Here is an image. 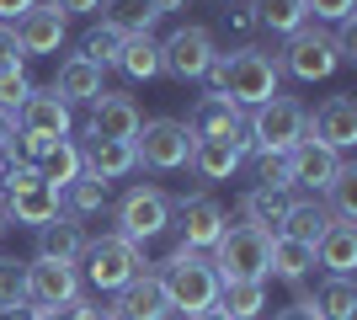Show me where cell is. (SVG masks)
Here are the masks:
<instances>
[{"mask_svg": "<svg viewBox=\"0 0 357 320\" xmlns=\"http://www.w3.org/2000/svg\"><path fill=\"white\" fill-rule=\"evenodd\" d=\"M347 160L326 144H314V139H298L294 150H288V187H314V192H326L331 176L342 171Z\"/></svg>", "mask_w": 357, "mask_h": 320, "instance_id": "16", "label": "cell"}, {"mask_svg": "<svg viewBox=\"0 0 357 320\" xmlns=\"http://www.w3.org/2000/svg\"><path fill=\"white\" fill-rule=\"evenodd\" d=\"M6 70H22V48H16V32L0 27V75Z\"/></svg>", "mask_w": 357, "mask_h": 320, "instance_id": "42", "label": "cell"}, {"mask_svg": "<svg viewBox=\"0 0 357 320\" xmlns=\"http://www.w3.org/2000/svg\"><path fill=\"white\" fill-rule=\"evenodd\" d=\"M0 235H6V213H0Z\"/></svg>", "mask_w": 357, "mask_h": 320, "instance_id": "51", "label": "cell"}, {"mask_svg": "<svg viewBox=\"0 0 357 320\" xmlns=\"http://www.w3.org/2000/svg\"><path fill=\"white\" fill-rule=\"evenodd\" d=\"M48 91L59 96L64 107H75V102H96V96H102V70H96L91 59H80V54H75V59L59 64V75H54V86H48Z\"/></svg>", "mask_w": 357, "mask_h": 320, "instance_id": "22", "label": "cell"}, {"mask_svg": "<svg viewBox=\"0 0 357 320\" xmlns=\"http://www.w3.org/2000/svg\"><path fill=\"white\" fill-rule=\"evenodd\" d=\"M27 91H32V80L22 75V70H6V75H0V112L16 118V107L27 102Z\"/></svg>", "mask_w": 357, "mask_h": 320, "instance_id": "39", "label": "cell"}, {"mask_svg": "<svg viewBox=\"0 0 357 320\" xmlns=\"http://www.w3.org/2000/svg\"><path fill=\"white\" fill-rule=\"evenodd\" d=\"M213 310H224L229 320H256L267 310V283H224Z\"/></svg>", "mask_w": 357, "mask_h": 320, "instance_id": "32", "label": "cell"}, {"mask_svg": "<svg viewBox=\"0 0 357 320\" xmlns=\"http://www.w3.org/2000/svg\"><path fill=\"white\" fill-rule=\"evenodd\" d=\"M48 6H54V11H59L64 22H70V16H80V11H96L102 0H48Z\"/></svg>", "mask_w": 357, "mask_h": 320, "instance_id": "46", "label": "cell"}, {"mask_svg": "<svg viewBox=\"0 0 357 320\" xmlns=\"http://www.w3.org/2000/svg\"><path fill=\"white\" fill-rule=\"evenodd\" d=\"M160 320H176V315H160Z\"/></svg>", "mask_w": 357, "mask_h": 320, "instance_id": "52", "label": "cell"}, {"mask_svg": "<svg viewBox=\"0 0 357 320\" xmlns=\"http://www.w3.org/2000/svg\"><path fill=\"white\" fill-rule=\"evenodd\" d=\"M165 224H171V198H165L160 187H128L118 203V235L123 241H155V235H165Z\"/></svg>", "mask_w": 357, "mask_h": 320, "instance_id": "8", "label": "cell"}, {"mask_svg": "<svg viewBox=\"0 0 357 320\" xmlns=\"http://www.w3.org/2000/svg\"><path fill=\"white\" fill-rule=\"evenodd\" d=\"M155 277H160L165 305L187 310V315L213 310V305H219V289H224L219 273H213V261H208V251H192V245H181V241H176V251L165 257V267Z\"/></svg>", "mask_w": 357, "mask_h": 320, "instance_id": "2", "label": "cell"}, {"mask_svg": "<svg viewBox=\"0 0 357 320\" xmlns=\"http://www.w3.org/2000/svg\"><path fill=\"white\" fill-rule=\"evenodd\" d=\"M123 43H128V38H118L112 27H91L86 38H80V59H91L96 70H107V64H118Z\"/></svg>", "mask_w": 357, "mask_h": 320, "instance_id": "36", "label": "cell"}, {"mask_svg": "<svg viewBox=\"0 0 357 320\" xmlns=\"http://www.w3.org/2000/svg\"><path fill=\"white\" fill-rule=\"evenodd\" d=\"M16 48H22V59L27 54H59V43H64V16L48 6V0H38L22 22H16Z\"/></svg>", "mask_w": 357, "mask_h": 320, "instance_id": "18", "label": "cell"}, {"mask_svg": "<svg viewBox=\"0 0 357 320\" xmlns=\"http://www.w3.org/2000/svg\"><path fill=\"white\" fill-rule=\"evenodd\" d=\"M288 203H294V192H283V187H251L240 198V219L251 229H261V235H283Z\"/></svg>", "mask_w": 357, "mask_h": 320, "instance_id": "20", "label": "cell"}, {"mask_svg": "<svg viewBox=\"0 0 357 320\" xmlns=\"http://www.w3.org/2000/svg\"><path fill=\"white\" fill-rule=\"evenodd\" d=\"M187 128L192 139H245V112H240L229 96H197L192 112H187Z\"/></svg>", "mask_w": 357, "mask_h": 320, "instance_id": "15", "label": "cell"}, {"mask_svg": "<svg viewBox=\"0 0 357 320\" xmlns=\"http://www.w3.org/2000/svg\"><path fill=\"white\" fill-rule=\"evenodd\" d=\"M304 139L326 144V150H352L357 144V102L352 96H326L314 107V118H304Z\"/></svg>", "mask_w": 357, "mask_h": 320, "instance_id": "12", "label": "cell"}, {"mask_svg": "<svg viewBox=\"0 0 357 320\" xmlns=\"http://www.w3.org/2000/svg\"><path fill=\"white\" fill-rule=\"evenodd\" d=\"M331 224H336V219L326 213V203H320V198H294V203H288V219H283V235H288V241L314 245Z\"/></svg>", "mask_w": 357, "mask_h": 320, "instance_id": "28", "label": "cell"}, {"mask_svg": "<svg viewBox=\"0 0 357 320\" xmlns=\"http://www.w3.org/2000/svg\"><path fill=\"white\" fill-rule=\"evenodd\" d=\"M96 310L86 299H70V305H54V310H38V320H91Z\"/></svg>", "mask_w": 357, "mask_h": 320, "instance_id": "41", "label": "cell"}, {"mask_svg": "<svg viewBox=\"0 0 357 320\" xmlns=\"http://www.w3.org/2000/svg\"><path fill=\"white\" fill-rule=\"evenodd\" d=\"M310 267H314V245L288 241V235H272V245H267V273H278L283 283H304Z\"/></svg>", "mask_w": 357, "mask_h": 320, "instance_id": "27", "label": "cell"}, {"mask_svg": "<svg viewBox=\"0 0 357 320\" xmlns=\"http://www.w3.org/2000/svg\"><path fill=\"white\" fill-rule=\"evenodd\" d=\"M213 32L208 27H176L171 38L160 43V75H171V80H203V70L213 64Z\"/></svg>", "mask_w": 357, "mask_h": 320, "instance_id": "9", "label": "cell"}, {"mask_svg": "<svg viewBox=\"0 0 357 320\" xmlns=\"http://www.w3.org/2000/svg\"><path fill=\"white\" fill-rule=\"evenodd\" d=\"M32 6H38V0H0V27H16Z\"/></svg>", "mask_w": 357, "mask_h": 320, "instance_id": "44", "label": "cell"}, {"mask_svg": "<svg viewBox=\"0 0 357 320\" xmlns=\"http://www.w3.org/2000/svg\"><path fill=\"white\" fill-rule=\"evenodd\" d=\"M240 160H245V150L235 139H197V150H192V171L203 182H229L240 171Z\"/></svg>", "mask_w": 357, "mask_h": 320, "instance_id": "24", "label": "cell"}, {"mask_svg": "<svg viewBox=\"0 0 357 320\" xmlns=\"http://www.w3.org/2000/svg\"><path fill=\"white\" fill-rule=\"evenodd\" d=\"M272 320H320V310H314L310 299H294V305H288V310H278Z\"/></svg>", "mask_w": 357, "mask_h": 320, "instance_id": "45", "label": "cell"}, {"mask_svg": "<svg viewBox=\"0 0 357 320\" xmlns=\"http://www.w3.org/2000/svg\"><path fill=\"white\" fill-rule=\"evenodd\" d=\"M203 80H208V96H229V102L245 112V107H261V102L278 96L283 70H278V59L261 54V48H235V54H213Z\"/></svg>", "mask_w": 357, "mask_h": 320, "instance_id": "1", "label": "cell"}, {"mask_svg": "<svg viewBox=\"0 0 357 320\" xmlns=\"http://www.w3.org/2000/svg\"><path fill=\"white\" fill-rule=\"evenodd\" d=\"M139 128H144V112H139L134 96L102 91L96 102H91V128H86V139H118V144H134Z\"/></svg>", "mask_w": 357, "mask_h": 320, "instance_id": "13", "label": "cell"}, {"mask_svg": "<svg viewBox=\"0 0 357 320\" xmlns=\"http://www.w3.org/2000/svg\"><path fill=\"white\" fill-rule=\"evenodd\" d=\"M149 6H155V11L165 16V11H187V6H192V0H149Z\"/></svg>", "mask_w": 357, "mask_h": 320, "instance_id": "49", "label": "cell"}, {"mask_svg": "<svg viewBox=\"0 0 357 320\" xmlns=\"http://www.w3.org/2000/svg\"><path fill=\"white\" fill-rule=\"evenodd\" d=\"M310 305L320 310V320H357V283L352 277H326Z\"/></svg>", "mask_w": 357, "mask_h": 320, "instance_id": "31", "label": "cell"}, {"mask_svg": "<svg viewBox=\"0 0 357 320\" xmlns=\"http://www.w3.org/2000/svg\"><path fill=\"white\" fill-rule=\"evenodd\" d=\"M16 134H43V139H70V107L54 91H27L16 107Z\"/></svg>", "mask_w": 357, "mask_h": 320, "instance_id": "17", "label": "cell"}, {"mask_svg": "<svg viewBox=\"0 0 357 320\" xmlns=\"http://www.w3.org/2000/svg\"><path fill=\"white\" fill-rule=\"evenodd\" d=\"M80 261H86V283H91V289H102V294H118L123 283H134V277L149 267L144 251H139L134 241H123V235H102V241H86Z\"/></svg>", "mask_w": 357, "mask_h": 320, "instance_id": "5", "label": "cell"}, {"mask_svg": "<svg viewBox=\"0 0 357 320\" xmlns=\"http://www.w3.org/2000/svg\"><path fill=\"white\" fill-rule=\"evenodd\" d=\"M0 320H38V310H32V305H16V310H0Z\"/></svg>", "mask_w": 357, "mask_h": 320, "instance_id": "48", "label": "cell"}, {"mask_svg": "<svg viewBox=\"0 0 357 320\" xmlns=\"http://www.w3.org/2000/svg\"><path fill=\"white\" fill-rule=\"evenodd\" d=\"M187 320H229L224 310H197V315H187Z\"/></svg>", "mask_w": 357, "mask_h": 320, "instance_id": "50", "label": "cell"}, {"mask_svg": "<svg viewBox=\"0 0 357 320\" xmlns=\"http://www.w3.org/2000/svg\"><path fill=\"white\" fill-rule=\"evenodd\" d=\"M352 6H357V0H304V11H310L314 27H320V22H336V27L352 22Z\"/></svg>", "mask_w": 357, "mask_h": 320, "instance_id": "40", "label": "cell"}, {"mask_svg": "<svg viewBox=\"0 0 357 320\" xmlns=\"http://www.w3.org/2000/svg\"><path fill=\"white\" fill-rule=\"evenodd\" d=\"M0 192H6V198H0V213H6V219H16V224L43 229L48 219H59V187H48L38 171H32L27 182L0 187Z\"/></svg>", "mask_w": 357, "mask_h": 320, "instance_id": "10", "label": "cell"}, {"mask_svg": "<svg viewBox=\"0 0 357 320\" xmlns=\"http://www.w3.org/2000/svg\"><path fill=\"white\" fill-rule=\"evenodd\" d=\"M304 107L298 102H288V96H272V102H261V107H251V123H245V139H240V150H278V155H288L304 139Z\"/></svg>", "mask_w": 357, "mask_h": 320, "instance_id": "4", "label": "cell"}, {"mask_svg": "<svg viewBox=\"0 0 357 320\" xmlns=\"http://www.w3.org/2000/svg\"><path fill=\"white\" fill-rule=\"evenodd\" d=\"M80 251H86V229H80V219H48L43 229H38V257L48 261H80Z\"/></svg>", "mask_w": 357, "mask_h": 320, "instance_id": "26", "label": "cell"}, {"mask_svg": "<svg viewBox=\"0 0 357 320\" xmlns=\"http://www.w3.org/2000/svg\"><path fill=\"white\" fill-rule=\"evenodd\" d=\"M267 245L272 235L251 224H224V235L213 241V273L219 283H267Z\"/></svg>", "mask_w": 357, "mask_h": 320, "instance_id": "3", "label": "cell"}, {"mask_svg": "<svg viewBox=\"0 0 357 320\" xmlns=\"http://www.w3.org/2000/svg\"><path fill=\"white\" fill-rule=\"evenodd\" d=\"M102 27H112L118 38H149V27L160 22V11L149 0H102Z\"/></svg>", "mask_w": 357, "mask_h": 320, "instance_id": "25", "label": "cell"}, {"mask_svg": "<svg viewBox=\"0 0 357 320\" xmlns=\"http://www.w3.org/2000/svg\"><path fill=\"white\" fill-rule=\"evenodd\" d=\"M192 150H197V139L192 128L181 118H149L144 128L134 134V160L149 171H181V166H192Z\"/></svg>", "mask_w": 357, "mask_h": 320, "instance_id": "6", "label": "cell"}, {"mask_svg": "<svg viewBox=\"0 0 357 320\" xmlns=\"http://www.w3.org/2000/svg\"><path fill=\"white\" fill-rule=\"evenodd\" d=\"M102 208H107V182L91 176V171H80V176L59 192V213L64 219H91V213H102Z\"/></svg>", "mask_w": 357, "mask_h": 320, "instance_id": "29", "label": "cell"}, {"mask_svg": "<svg viewBox=\"0 0 357 320\" xmlns=\"http://www.w3.org/2000/svg\"><path fill=\"white\" fill-rule=\"evenodd\" d=\"M256 182H261V187H283V192H294V187H288V155L261 150V155H256Z\"/></svg>", "mask_w": 357, "mask_h": 320, "instance_id": "38", "label": "cell"}, {"mask_svg": "<svg viewBox=\"0 0 357 320\" xmlns=\"http://www.w3.org/2000/svg\"><path fill=\"white\" fill-rule=\"evenodd\" d=\"M160 315H171V305H165L160 277H155V273H139L134 283H123V289H118L112 320H160Z\"/></svg>", "mask_w": 357, "mask_h": 320, "instance_id": "19", "label": "cell"}, {"mask_svg": "<svg viewBox=\"0 0 357 320\" xmlns=\"http://www.w3.org/2000/svg\"><path fill=\"white\" fill-rule=\"evenodd\" d=\"M16 305H27V261L0 257V310H16Z\"/></svg>", "mask_w": 357, "mask_h": 320, "instance_id": "37", "label": "cell"}, {"mask_svg": "<svg viewBox=\"0 0 357 320\" xmlns=\"http://www.w3.org/2000/svg\"><path fill=\"white\" fill-rule=\"evenodd\" d=\"M118 70L128 80H155L160 75V43L155 38H128L123 54H118Z\"/></svg>", "mask_w": 357, "mask_h": 320, "instance_id": "34", "label": "cell"}, {"mask_svg": "<svg viewBox=\"0 0 357 320\" xmlns=\"http://www.w3.org/2000/svg\"><path fill=\"white\" fill-rule=\"evenodd\" d=\"M314 267H326L331 277H352L357 267V224H331L314 241Z\"/></svg>", "mask_w": 357, "mask_h": 320, "instance_id": "23", "label": "cell"}, {"mask_svg": "<svg viewBox=\"0 0 357 320\" xmlns=\"http://www.w3.org/2000/svg\"><path fill=\"white\" fill-rule=\"evenodd\" d=\"M171 208H176V219H181V245H192V251H213V241H219L224 224H229V213H224L219 198H208V192L176 198Z\"/></svg>", "mask_w": 357, "mask_h": 320, "instance_id": "14", "label": "cell"}, {"mask_svg": "<svg viewBox=\"0 0 357 320\" xmlns=\"http://www.w3.org/2000/svg\"><path fill=\"white\" fill-rule=\"evenodd\" d=\"M336 54H342V64L357 59V22H342V27H336Z\"/></svg>", "mask_w": 357, "mask_h": 320, "instance_id": "43", "label": "cell"}, {"mask_svg": "<svg viewBox=\"0 0 357 320\" xmlns=\"http://www.w3.org/2000/svg\"><path fill=\"white\" fill-rule=\"evenodd\" d=\"M70 299H80V273H75L70 261L32 257L27 261V305L54 310V305H70Z\"/></svg>", "mask_w": 357, "mask_h": 320, "instance_id": "11", "label": "cell"}, {"mask_svg": "<svg viewBox=\"0 0 357 320\" xmlns=\"http://www.w3.org/2000/svg\"><path fill=\"white\" fill-rule=\"evenodd\" d=\"M139 160H134V144H118V139H86V150H80V171H91V176H102L107 187L118 182V176H128Z\"/></svg>", "mask_w": 357, "mask_h": 320, "instance_id": "21", "label": "cell"}, {"mask_svg": "<svg viewBox=\"0 0 357 320\" xmlns=\"http://www.w3.org/2000/svg\"><path fill=\"white\" fill-rule=\"evenodd\" d=\"M336 64H342V54H336V38H331L326 27H298L294 38H288L283 59H278V70H288L294 80H331L336 75Z\"/></svg>", "mask_w": 357, "mask_h": 320, "instance_id": "7", "label": "cell"}, {"mask_svg": "<svg viewBox=\"0 0 357 320\" xmlns=\"http://www.w3.org/2000/svg\"><path fill=\"white\" fill-rule=\"evenodd\" d=\"M11 139H16V118H11V112H0V150H6Z\"/></svg>", "mask_w": 357, "mask_h": 320, "instance_id": "47", "label": "cell"}, {"mask_svg": "<svg viewBox=\"0 0 357 320\" xmlns=\"http://www.w3.org/2000/svg\"><path fill=\"white\" fill-rule=\"evenodd\" d=\"M251 16H256V27L283 32V38H294L298 27H310V11H304V0H251Z\"/></svg>", "mask_w": 357, "mask_h": 320, "instance_id": "30", "label": "cell"}, {"mask_svg": "<svg viewBox=\"0 0 357 320\" xmlns=\"http://www.w3.org/2000/svg\"><path fill=\"white\" fill-rule=\"evenodd\" d=\"M38 176H43L48 187H70L75 176H80V144H70V139H59V144H54V150L43 155V160H38Z\"/></svg>", "mask_w": 357, "mask_h": 320, "instance_id": "35", "label": "cell"}, {"mask_svg": "<svg viewBox=\"0 0 357 320\" xmlns=\"http://www.w3.org/2000/svg\"><path fill=\"white\" fill-rule=\"evenodd\" d=\"M326 213L336 224H357V166H342L326 187Z\"/></svg>", "mask_w": 357, "mask_h": 320, "instance_id": "33", "label": "cell"}]
</instances>
